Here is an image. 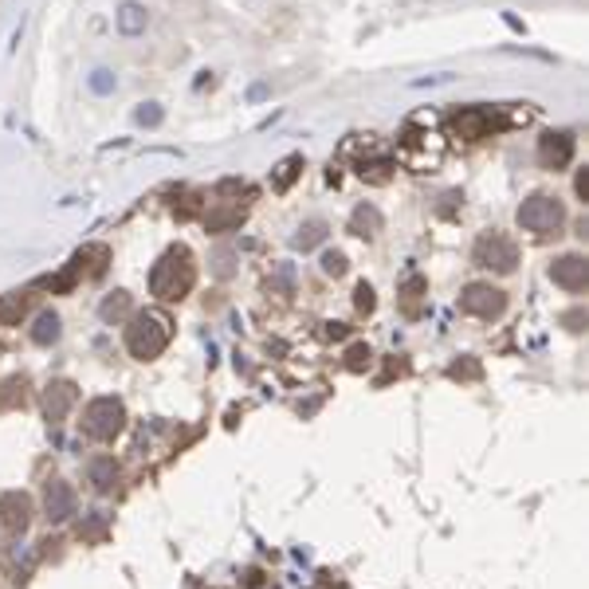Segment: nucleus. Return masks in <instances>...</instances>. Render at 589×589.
<instances>
[{
  "label": "nucleus",
  "mask_w": 589,
  "mask_h": 589,
  "mask_svg": "<svg viewBox=\"0 0 589 589\" xmlns=\"http://www.w3.org/2000/svg\"><path fill=\"white\" fill-rule=\"evenodd\" d=\"M350 232L361 236V240H374V236L381 232V212L374 209V204H358L354 216H350Z\"/></svg>",
  "instance_id": "obj_15"
},
{
  "label": "nucleus",
  "mask_w": 589,
  "mask_h": 589,
  "mask_svg": "<svg viewBox=\"0 0 589 589\" xmlns=\"http://www.w3.org/2000/svg\"><path fill=\"white\" fill-rule=\"evenodd\" d=\"M574 161V138L566 130H550L539 138V165L542 169H566Z\"/></svg>",
  "instance_id": "obj_8"
},
{
  "label": "nucleus",
  "mask_w": 589,
  "mask_h": 589,
  "mask_svg": "<svg viewBox=\"0 0 589 589\" xmlns=\"http://www.w3.org/2000/svg\"><path fill=\"white\" fill-rule=\"evenodd\" d=\"M193 283H196V264L185 244H173L150 272V295L158 303H181L193 291Z\"/></svg>",
  "instance_id": "obj_1"
},
{
  "label": "nucleus",
  "mask_w": 589,
  "mask_h": 589,
  "mask_svg": "<svg viewBox=\"0 0 589 589\" xmlns=\"http://www.w3.org/2000/svg\"><path fill=\"white\" fill-rule=\"evenodd\" d=\"M0 523L8 534H24L32 526V499L24 491H4L0 495Z\"/></svg>",
  "instance_id": "obj_9"
},
{
  "label": "nucleus",
  "mask_w": 589,
  "mask_h": 589,
  "mask_svg": "<svg viewBox=\"0 0 589 589\" xmlns=\"http://www.w3.org/2000/svg\"><path fill=\"white\" fill-rule=\"evenodd\" d=\"M75 488L64 480H51L48 488H44V511H48V519L51 523H67L71 515H75Z\"/></svg>",
  "instance_id": "obj_12"
},
{
  "label": "nucleus",
  "mask_w": 589,
  "mask_h": 589,
  "mask_svg": "<svg viewBox=\"0 0 589 589\" xmlns=\"http://www.w3.org/2000/svg\"><path fill=\"white\" fill-rule=\"evenodd\" d=\"M126 315H130V295L126 291H115L107 303H102V318H107V323H122Z\"/></svg>",
  "instance_id": "obj_24"
},
{
  "label": "nucleus",
  "mask_w": 589,
  "mask_h": 589,
  "mask_svg": "<svg viewBox=\"0 0 589 589\" xmlns=\"http://www.w3.org/2000/svg\"><path fill=\"white\" fill-rule=\"evenodd\" d=\"M448 130L456 134L460 142H480L483 134L491 130V115L483 107H463V110H456V115L448 118Z\"/></svg>",
  "instance_id": "obj_11"
},
{
  "label": "nucleus",
  "mask_w": 589,
  "mask_h": 589,
  "mask_svg": "<svg viewBox=\"0 0 589 589\" xmlns=\"http://www.w3.org/2000/svg\"><path fill=\"white\" fill-rule=\"evenodd\" d=\"M354 307H358L361 315H369V311H374V307H377L374 287H369V283H358V291H354Z\"/></svg>",
  "instance_id": "obj_26"
},
{
  "label": "nucleus",
  "mask_w": 589,
  "mask_h": 589,
  "mask_svg": "<svg viewBox=\"0 0 589 589\" xmlns=\"http://www.w3.org/2000/svg\"><path fill=\"white\" fill-rule=\"evenodd\" d=\"M75 401H79V385L75 381H51V385L44 389V417H48V425H64L67 420V412L75 409Z\"/></svg>",
  "instance_id": "obj_7"
},
{
  "label": "nucleus",
  "mask_w": 589,
  "mask_h": 589,
  "mask_svg": "<svg viewBox=\"0 0 589 589\" xmlns=\"http://www.w3.org/2000/svg\"><path fill=\"white\" fill-rule=\"evenodd\" d=\"M448 377H480V366H475V361H456V366L448 369Z\"/></svg>",
  "instance_id": "obj_28"
},
{
  "label": "nucleus",
  "mask_w": 589,
  "mask_h": 589,
  "mask_svg": "<svg viewBox=\"0 0 589 589\" xmlns=\"http://www.w3.org/2000/svg\"><path fill=\"white\" fill-rule=\"evenodd\" d=\"M472 260L488 272H499V275H511L515 264H519V244L503 232H483L472 247Z\"/></svg>",
  "instance_id": "obj_5"
},
{
  "label": "nucleus",
  "mask_w": 589,
  "mask_h": 589,
  "mask_svg": "<svg viewBox=\"0 0 589 589\" xmlns=\"http://www.w3.org/2000/svg\"><path fill=\"white\" fill-rule=\"evenodd\" d=\"M24 315H28V291H8L0 299V323L4 326H20Z\"/></svg>",
  "instance_id": "obj_17"
},
{
  "label": "nucleus",
  "mask_w": 589,
  "mask_h": 589,
  "mask_svg": "<svg viewBox=\"0 0 589 589\" xmlns=\"http://www.w3.org/2000/svg\"><path fill=\"white\" fill-rule=\"evenodd\" d=\"M420 295H425V279H420V275H409L405 287H401V307H405L409 318L420 315Z\"/></svg>",
  "instance_id": "obj_20"
},
{
  "label": "nucleus",
  "mask_w": 589,
  "mask_h": 589,
  "mask_svg": "<svg viewBox=\"0 0 589 589\" xmlns=\"http://www.w3.org/2000/svg\"><path fill=\"white\" fill-rule=\"evenodd\" d=\"M299 169H303V158H299V153H291V158H283V161L275 165V173H272V189H275V193L291 189V181L299 178Z\"/></svg>",
  "instance_id": "obj_19"
},
{
  "label": "nucleus",
  "mask_w": 589,
  "mask_h": 589,
  "mask_svg": "<svg viewBox=\"0 0 589 589\" xmlns=\"http://www.w3.org/2000/svg\"><path fill=\"white\" fill-rule=\"evenodd\" d=\"M59 334H64V326H59V315L56 311H44V315L36 318V326H32V342L36 346H56Z\"/></svg>",
  "instance_id": "obj_16"
},
{
  "label": "nucleus",
  "mask_w": 589,
  "mask_h": 589,
  "mask_svg": "<svg viewBox=\"0 0 589 589\" xmlns=\"http://www.w3.org/2000/svg\"><path fill=\"white\" fill-rule=\"evenodd\" d=\"M326 334H330V338H346V326H342V323H330Z\"/></svg>",
  "instance_id": "obj_32"
},
{
  "label": "nucleus",
  "mask_w": 589,
  "mask_h": 589,
  "mask_svg": "<svg viewBox=\"0 0 589 589\" xmlns=\"http://www.w3.org/2000/svg\"><path fill=\"white\" fill-rule=\"evenodd\" d=\"M460 307H463V315H475V318H499L503 311H507V295L499 291V287H491V283H468L463 287V295H460Z\"/></svg>",
  "instance_id": "obj_6"
},
{
  "label": "nucleus",
  "mask_w": 589,
  "mask_h": 589,
  "mask_svg": "<svg viewBox=\"0 0 589 589\" xmlns=\"http://www.w3.org/2000/svg\"><path fill=\"white\" fill-rule=\"evenodd\" d=\"M574 189H577V196H582V201L589 204V169H582V173H577V181H574Z\"/></svg>",
  "instance_id": "obj_29"
},
{
  "label": "nucleus",
  "mask_w": 589,
  "mask_h": 589,
  "mask_svg": "<svg viewBox=\"0 0 589 589\" xmlns=\"http://www.w3.org/2000/svg\"><path fill=\"white\" fill-rule=\"evenodd\" d=\"M173 338V323L165 311H138L130 315V326H126V350L138 361H153L169 346Z\"/></svg>",
  "instance_id": "obj_2"
},
{
  "label": "nucleus",
  "mask_w": 589,
  "mask_h": 589,
  "mask_svg": "<svg viewBox=\"0 0 589 589\" xmlns=\"http://www.w3.org/2000/svg\"><path fill=\"white\" fill-rule=\"evenodd\" d=\"M323 240H326V221H307L303 229L295 232V240H291V244H295V247H303V252H311V247H315V244H323Z\"/></svg>",
  "instance_id": "obj_22"
},
{
  "label": "nucleus",
  "mask_w": 589,
  "mask_h": 589,
  "mask_svg": "<svg viewBox=\"0 0 589 589\" xmlns=\"http://www.w3.org/2000/svg\"><path fill=\"white\" fill-rule=\"evenodd\" d=\"M122 429H126V405H122L118 397H95L82 409V432H87L91 440L107 444V440H115Z\"/></svg>",
  "instance_id": "obj_3"
},
{
  "label": "nucleus",
  "mask_w": 589,
  "mask_h": 589,
  "mask_svg": "<svg viewBox=\"0 0 589 589\" xmlns=\"http://www.w3.org/2000/svg\"><path fill=\"white\" fill-rule=\"evenodd\" d=\"M550 279L562 291H585V279H589V264L585 256H558V260L550 264Z\"/></svg>",
  "instance_id": "obj_10"
},
{
  "label": "nucleus",
  "mask_w": 589,
  "mask_h": 589,
  "mask_svg": "<svg viewBox=\"0 0 589 589\" xmlns=\"http://www.w3.org/2000/svg\"><path fill=\"white\" fill-rule=\"evenodd\" d=\"M110 87V79H107V71H99V75H95V91H107Z\"/></svg>",
  "instance_id": "obj_33"
},
{
  "label": "nucleus",
  "mask_w": 589,
  "mask_h": 589,
  "mask_svg": "<svg viewBox=\"0 0 589 589\" xmlns=\"http://www.w3.org/2000/svg\"><path fill=\"white\" fill-rule=\"evenodd\" d=\"M87 475H91V483H95V491H115L118 488V463L115 456H95L87 463Z\"/></svg>",
  "instance_id": "obj_14"
},
{
  "label": "nucleus",
  "mask_w": 589,
  "mask_h": 589,
  "mask_svg": "<svg viewBox=\"0 0 589 589\" xmlns=\"http://www.w3.org/2000/svg\"><path fill=\"white\" fill-rule=\"evenodd\" d=\"M562 323L570 326V330H582V323H585V311H570V315L562 318Z\"/></svg>",
  "instance_id": "obj_31"
},
{
  "label": "nucleus",
  "mask_w": 589,
  "mask_h": 589,
  "mask_svg": "<svg viewBox=\"0 0 589 589\" xmlns=\"http://www.w3.org/2000/svg\"><path fill=\"white\" fill-rule=\"evenodd\" d=\"M118 28L122 32H142V28H146V13H142L138 4H122V13H118Z\"/></svg>",
  "instance_id": "obj_25"
},
{
  "label": "nucleus",
  "mask_w": 589,
  "mask_h": 589,
  "mask_svg": "<svg viewBox=\"0 0 589 589\" xmlns=\"http://www.w3.org/2000/svg\"><path fill=\"white\" fill-rule=\"evenodd\" d=\"M566 224V209L558 196H546V193H534L523 201L519 209V229L534 232V236H558Z\"/></svg>",
  "instance_id": "obj_4"
},
{
  "label": "nucleus",
  "mask_w": 589,
  "mask_h": 589,
  "mask_svg": "<svg viewBox=\"0 0 589 589\" xmlns=\"http://www.w3.org/2000/svg\"><path fill=\"white\" fill-rule=\"evenodd\" d=\"M244 204H232V209H212L209 212V232H229V229H236V224L244 221Z\"/></svg>",
  "instance_id": "obj_21"
},
{
  "label": "nucleus",
  "mask_w": 589,
  "mask_h": 589,
  "mask_svg": "<svg viewBox=\"0 0 589 589\" xmlns=\"http://www.w3.org/2000/svg\"><path fill=\"white\" fill-rule=\"evenodd\" d=\"M138 122H142V126H153V122H161V110H158V107L138 110Z\"/></svg>",
  "instance_id": "obj_30"
},
{
  "label": "nucleus",
  "mask_w": 589,
  "mask_h": 589,
  "mask_svg": "<svg viewBox=\"0 0 589 589\" xmlns=\"http://www.w3.org/2000/svg\"><path fill=\"white\" fill-rule=\"evenodd\" d=\"M374 366V350H369L366 342H354L346 350V369L350 374H361V369H369Z\"/></svg>",
  "instance_id": "obj_23"
},
{
  "label": "nucleus",
  "mask_w": 589,
  "mask_h": 589,
  "mask_svg": "<svg viewBox=\"0 0 589 589\" xmlns=\"http://www.w3.org/2000/svg\"><path fill=\"white\" fill-rule=\"evenodd\" d=\"M107 264H110V247H107V244H87V247H79V256H75V264H71V272H75V275H87V279H99L102 272H107Z\"/></svg>",
  "instance_id": "obj_13"
},
{
  "label": "nucleus",
  "mask_w": 589,
  "mask_h": 589,
  "mask_svg": "<svg viewBox=\"0 0 589 589\" xmlns=\"http://www.w3.org/2000/svg\"><path fill=\"white\" fill-rule=\"evenodd\" d=\"M28 405V377H8L0 385V409H24Z\"/></svg>",
  "instance_id": "obj_18"
},
{
  "label": "nucleus",
  "mask_w": 589,
  "mask_h": 589,
  "mask_svg": "<svg viewBox=\"0 0 589 589\" xmlns=\"http://www.w3.org/2000/svg\"><path fill=\"white\" fill-rule=\"evenodd\" d=\"M346 267H350V264H346L342 252H326V256H323V272H326V275L338 279V275H346Z\"/></svg>",
  "instance_id": "obj_27"
}]
</instances>
